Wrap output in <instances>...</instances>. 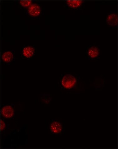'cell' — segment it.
<instances>
[{"label": "cell", "mask_w": 118, "mask_h": 149, "mask_svg": "<svg viewBox=\"0 0 118 149\" xmlns=\"http://www.w3.org/2000/svg\"><path fill=\"white\" fill-rule=\"evenodd\" d=\"M31 1H21L20 3L21 5L24 7L30 6L32 3Z\"/></svg>", "instance_id": "30bf717a"}, {"label": "cell", "mask_w": 118, "mask_h": 149, "mask_svg": "<svg viewBox=\"0 0 118 149\" xmlns=\"http://www.w3.org/2000/svg\"><path fill=\"white\" fill-rule=\"evenodd\" d=\"M117 15L115 13H112L108 15L107 18V22L108 25L111 26H117L118 22Z\"/></svg>", "instance_id": "277c9868"}, {"label": "cell", "mask_w": 118, "mask_h": 149, "mask_svg": "<svg viewBox=\"0 0 118 149\" xmlns=\"http://www.w3.org/2000/svg\"><path fill=\"white\" fill-rule=\"evenodd\" d=\"M13 58V55L11 51H7L4 52L2 55V59L6 63L11 62Z\"/></svg>", "instance_id": "ba28073f"}, {"label": "cell", "mask_w": 118, "mask_h": 149, "mask_svg": "<svg viewBox=\"0 0 118 149\" xmlns=\"http://www.w3.org/2000/svg\"><path fill=\"white\" fill-rule=\"evenodd\" d=\"M77 82V79L71 74H66L63 77L61 83L63 86L67 89L74 86Z\"/></svg>", "instance_id": "6da1fadb"}, {"label": "cell", "mask_w": 118, "mask_h": 149, "mask_svg": "<svg viewBox=\"0 0 118 149\" xmlns=\"http://www.w3.org/2000/svg\"><path fill=\"white\" fill-rule=\"evenodd\" d=\"M68 6L73 8H77L81 6L83 3V1L80 0H75V1H67Z\"/></svg>", "instance_id": "9c48e42d"}, {"label": "cell", "mask_w": 118, "mask_h": 149, "mask_svg": "<svg viewBox=\"0 0 118 149\" xmlns=\"http://www.w3.org/2000/svg\"><path fill=\"white\" fill-rule=\"evenodd\" d=\"M88 54L90 58H95L100 54V50L96 47L93 46L88 50Z\"/></svg>", "instance_id": "52a82bcc"}, {"label": "cell", "mask_w": 118, "mask_h": 149, "mask_svg": "<svg viewBox=\"0 0 118 149\" xmlns=\"http://www.w3.org/2000/svg\"><path fill=\"white\" fill-rule=\"evenodd\" d=\"M50 129L52 132L54 133H59L62 131V126L59 122H54L51 125Z\"/></svg>", "instance_id": "8992f818"}, {"label": "cell", "mask_w": 118, "mask_h": 149, "mask_svg": "<svg viewBox=\"0 0 118 149\" xmlns=\"http://www.w3.org/2000/svg\"><path fill=\"white\" fill-rule=\"evenodd\" d=\"M6 127V125L5 123H4L2 120H1V130H3L5 129Z\"/></svg>", "instance_id": "8fae6325"}, {"label": "cell", "mask_w": 118, "mask_h": 149, "mask_svg": "<svg viewBox=\"0 0 118 149\" xmlns=\"http://www.w3.org/2000/svg\"><path fill=\"white\" fill-rule=\"evenodd\" d=\"M28 13L32 16L36 17L40 15L41 9L39 5L36 4H32L28 8Z\"/></svg>", "instance_id": "7a4b0ae2"}, {"label": "cell", "mask_w": 118, "mask_h": 149, "mask_svg": "<svg viewBox=\"0 0 118 149\" xmlns=\"http://www.w3.org/2000/svg\"><path fill=\"white\" fill-rule=\"evenodd\" d=\"M35 50L32 46H28L23 49V54L25 57L28 58L32 57L34 55Z\"/></svg>", "instance_id": "5b68a950"}, {"label": "cell", "mask_w": 118, "mask_h": 149, "mask_svg": "<svg viewBox=\"0 0 118 149\" xmlns=\"http://www.w3.org/2000/svg\"><path fill=\"white\" fill-rule=\"evenodd\" d=\"M2 113L4 117L10 118L15 114V111L12 107L10 106H4L2 109Z\"/></svg>", "instance_id": "3957f363"}]
</instances>
